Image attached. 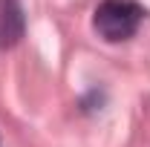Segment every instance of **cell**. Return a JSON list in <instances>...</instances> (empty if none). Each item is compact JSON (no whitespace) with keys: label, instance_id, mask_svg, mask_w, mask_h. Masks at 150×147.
I'll list each match as a JSON object with an SVG mask.
<instances>
[{"label":"cell","instance_id":"cell-1","mask_svg":"<svg viewBox=\"0 0 150 147\" xmlns=\"http://www.w3.org/2000/svg\"><path fill=\"white\" fill-rule=\"evenodd\" d=\"M144 18V9L133 0H104L98 9H95L93 26L95 32L104 37V40H127L139 32Z\"/></svg>","mask_w":150,"mask_h":147}]
</instances>
